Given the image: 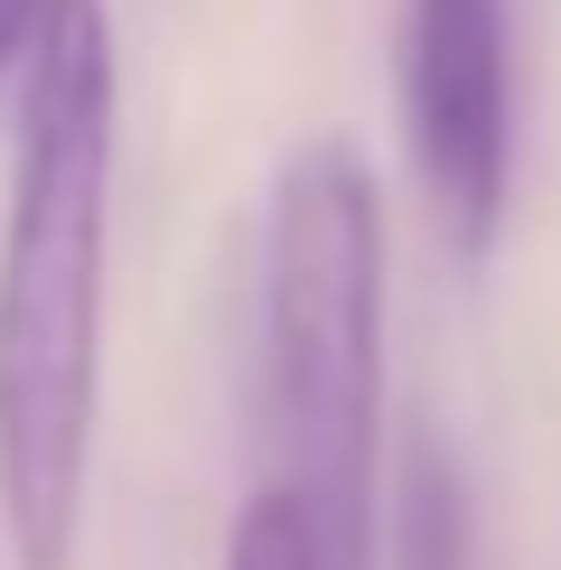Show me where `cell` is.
Wrapping results in <instances>:
<instances>
[{"label": "cell", "instance_id": "3957f363", "mask_svg": "<svg viewBox=\"0 0 561 570\" xmlns=\"http://www.w3.org/2000/svg\"><path fill=\"white\" fill-rule=\"evenodd\" d=\"M403 122L440 234L486 253L514 187V29L505 0H403Z\"/></svg>", "mask_w": 561, "mask_h": 570}, {"label": "cell", "instance_id": "6da1fadb", "mask_svg": "<svg viewBox=\"0 0 561 570\" xmlns=\"http://www.w3.org/2000/svg\"><path fill=\"white\" fill-rule=\"evenodd\" d=\"M122 57L104 0H38L0 206V524L19 570H76L104 412V234Z\"/></svg>", "mask_w": 561, "mask_h": 570}, {"label": "cell", "instance_id": "5b68a950", "mask_svg": "<svg viewBox=\"0 0 561 570\" xmlns=\"http://www.w3.org/2000/svg\"><path fill=\"white\" fill-rule=\"evenodd\" d=\"M225 570H327V552H318L309 514H299L280 487H263L244 514H234V533H225Z\"/></svg>", "mask_w": 561, "mask_h": 570}, {"label": "cell", "instance_id": "8992f818", "mask_svg": "<svg viewBox=\"0 0 561 570\" xmlns=\"http://www.w3.org/2000/svg\"><path fill=\"white\" fill-rule=\"evenodd\" d=\"M29 29H38V0H0V76L19 66V47H29Z\"/></svg>", "mask_w": 561, "mask_h": 570}, {"label": "cell", "instance_id": "277c9868", "mask_svg": "<svg viewBox=\"0 0 561 570\" xmlns=\"http://www.w3.org/2000/svg\"><path fill=\"white\" fill-rule=\"evenodd\" d=\"M374 570H478V505L431 440H412L393 495H374Z\"/></svg>", "mask_w": 561, "mask_h": 570}, {"label": "cell", "instance_id": "7a4b0ae2", "mask_svg": "<svg viewBox=\"0 0 561 570\" xmlns=\"http://www.w3.org/2000/svg\"><path fill=\"white\" fill-rule=\"evenodd\" d=\"M263 393L280 495L327 570H374L384 495V187L356 140H299L263 225Z\"/></svg>", "mask_w": 561, "mask_h": 570}]
</instances>
